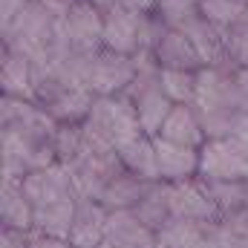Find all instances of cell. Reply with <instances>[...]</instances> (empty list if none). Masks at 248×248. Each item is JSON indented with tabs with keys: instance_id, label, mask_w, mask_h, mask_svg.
<instances>
[{
	"instance_id": "4fadbf2b",
	"label": "cell",
	"mask_w": 248,
	"mask_h": 248,
	"mask_svg": "<svg viewBox=\"0 0 248 248\" xmlns=\"http://www.w3.org/2000/svg\"><path fill=\"white\" fill-rule=\"evenodd\" d=\"M0 219H3V231L32 234V228H35V208L26 202V196L20 193L17 182L3 179V187H0Z\"/></svg>"
},
{
	"instance_id": "603a6c76",
	"label": "cell",
	"mask_w": 248,
	"mask_h": 248,
	"mask_svg": "<svg viewBox=\"0 0 248 248\" xmlns=\"http://www.w3.org/2000/svg\"><path fill=\"white\" fill-rule=\"evenodd\" d=\"M32 0H0V32H6L26 9Z\"/></svg>"
},
{
	"instance_id": "d4e9b609",
	"label": "cell",
	"mask_w": 248,
	"mask_h": 248,
	"mask_svg": "<svg viewBox=\"0 0 248 248\" xmlns=\"http://www.w3.org/2000/svg\"><path fill=\"white\" fill-rule=\"evenodd\" d=\"M119 6L136 12V15H147V12H156L159 9V0H116Z\"/></svg>"
},
{
	"instance_id": "7a4b0ae2",
	"label": "cell",
	"mask_w": 248,
	"mask_h": 248,
	"mask_svg": "<svg viewBox=\"0 0 248 248\" xmlns=\"http://www.w3.org/2000/svg\"><path fill=\"white\" fill-rule=\"evenodd\" d=\"M199 179L248 182V156L231 139H208L199 147Z\"/></svg>"
},
{
	"instance_id": "30bf717a",
	"label": "cell",
	"mask_w": 248,
	"mask_h": 248,
	"mask_svg": "<svg viewBox=\"0 0 248 248\" xmlns=\"http://www.w3.org/2000/svg\"><path fill=\"white\" fill-rule=\"evenodd\" d=\"M153 55H156V63H159L162 69L199 72V69L205 66L202 55H199L196 46L190 44V38H187L185 32H179V29H170V32L159 41V46L153 49Z\"/></svg>"
},
{
	"instance_id": "7402d4cb",
	"label": "cell",
	"mask_w": 248,
	"mask_h": 248,
	"mask_svg": "<svg viewBox=\"0 0 248 248\" xmlns=\"http://www.w3.org/2000/svg\"><path fill=\"white\" fill-rule=\"evenodd\" d=\"M156 12L168 20L170 29H182L199 15V0H159Z\"/></svg>"
},
{
	"instance_id": "3957f363",
	"label": "cell",
	"mask_w": 248,
	"mask_h": 248,
	"mask_svg": "<svg viewBox=\"0 0 248 248\" xmlns=\"http://www.w3.org/2000/svg\"><path fill=\"white\" fill-rule=\"evenodd\" d=\"M136 61L133 55H119L110 49H101L93 75H90V93L93 95H122L136 81Z\"/></svg>"
},
{
	"instance_id": "44dd1931",
	"label": "cell",
	"mask_w": 248,
	"mask_h": 248,
	"mask_svg": "<svg viewBox=\"0 0 248 248\" xmlns=\"http://www.w3.org/2000/svg\"><path fill=\"white\" fill-rule=\"evenodd\" d=\"M246 12H248L246 0H199V15L208 23H214L217 29L234 26Z\"/></svg>"
},
{
	"instance_id": "8992f818",
	"label": "cell",
	"mask_w": 248,
	"mask_h": 248,
	"mask_svg": "<svg viewBox=\"0 0 248 248\" xmlns=\"http://www.w3.org/2000/svg\"><path fill=\"white\" fill-rule=\"evenodd\" d=\"M139 17L136 12L113 3L104 12V32H101V46L119 55H136L139 52Z\"/></svg>"
},
{
	"instance_id": "cb8c5ba5",
	"label": "cell",
	"mask_w": 248,
	"mask_h": 248,
	"mask_svg": "<svg viewBox=\"0 0 248 248\" xmlns=\"http://www.w3.org/2000/svg\"><path fill=\"white\" fill-rule=\"evenodd\" d=\"M228 139L248 156V113H240V116H237V122H234V127H231Z\"/></svg>"
},
{
	"instance_id": "9a60e30c",
	"label": "cell",
	"mask_w": 248,
	"mask_h": 248,
	"mask_svg": "<svg viewBox=\"0 0 248 248\" xmlns=\"http://www.w3.org/2000/svg\"><path fill=\"white\" fill-rule=\"evenodd\" d=\"M75 208H78L75 196H66V199L46 205V208H38L32 231L44 234V237H55V240H69V231H72V222H75Z\"/></svg>"
},
{
	"instance_id": "8fae6325",
	"label": "cell",
	"mask_w": 248,
	"mask_h": 248,
	"mask_svg": "<svg viewBox=\"0 0 248 248\" xmlns=\"http://www.w3.org/2000/svg\"><path fill=\"white\" fill-rule=\"evenodd\" d=\"M156 139H165V141H173V144H185V147H196V150L208 141V136L202 130V122H199V113H196L193 104H176Z\"/></svg>"
},
{
	"instance_id": "d6986e66",
	"label": "cell",
	"mask_w": 248,
	"mask_h": 248,
	"mask_svg": "<svg viewBox=\"0 0 248 248\" xmlns=\"http://www.w3.org/2000/svg\"><path fill=\"white\" fill-rule=\"evenodd\" d=\"M52 150H55V159H58L61 165H75V162L87 153L84 127H81V124H58L55 139H52Z\"/></svg>"
},
{
	"instance_id": "52a82bcc",
	"label": "cell",
	"mask_w": 248,
	"mask_h": 248,
	"mask_svg": "<svg viewBox=\"0 0 248 248\" xmlns=\"http://www.w3.org/2000/svg\"><path fill=\"white\" fill-rule=\"evenodd\" d=\"M156 141V156H159V173L162 182L168 185H179L199 179V150L185 147V144H173L165 139H153Z\"/></svg>"
},
{
	"instance_id": "4316f807",
	"label": "cell",
	"mask_w": 248,
	"mask_h": 248,
	"mask_svg": "<svg viewBox=\"0 0 248 248\" xmlns=\"http://www.w3.org/2000/svg\"><path fill=\"white\" fill-rule=\"evenodd\" d=\"M98 248H116V246H113L110 240H104V243H101V246H98Z\"/></svg>"
},
{
	"instance_id": "5bb4252c",
	"label": "cell",
	"mask_w": 248,
	"mask_h": 248,
	"mask_svg": "<svg viewBox=\"0 0 248 248\" xmlns=\"http://www.w3.org/2000/svg\"><path fill=\"white\" fill-rule=\"evenodd\" d=\"M119 159H122L124 170L136 173L147 182H162L159 173V156H156V141L150 136H139L136 141L119 147Z\"/></svg>"
},
{
	"instance_id": "9c48e42d",
	"label": "cell",
	"mask_w": 248,
	"mask_h": 248,
	"mask_svg": "<svg viewBox=\"0 0 248 248\" xmlns=\"http://www.w3.org/2000/svg\"><path fill=\"white\" fill-rule=\"evenodd\" d=\"M104 237L116 248H159V237L133 211H113L107 217Z\"/></svg>"
},
{
	"instance_id": "6da1fadb",
	"label": "cell",
	"mask_w": 248,
	"mask_h": 248,
	"mask_svg": "<svg viewBox=\"0 0 248 248\" xmlns=\"http://www.w3.org/2000/svg\"><path fill=\"white\" fill-rule=\"evenodd\" d=\"M87 122L107 130L116 150L130 144V141H136L139 136H144L141 124H139V116H136V104L127 95H95Z\"/></svg>"
},
{
	"instance_id": "5b68a950",
	"label": "cell",
	"mask_w": 248,
	"mask_h": 248,
	"mask_svg": "<svg viewBox=\"0 0 248 248\" xmlns=\"http://www.w3.org/2000/svg\"><path fill=\"white\" fill-rule=\"evenodd\" d=\"M66 35L78 52H101V32H104V9L95 3L72 0L69 12L63 15Z\"/></svg>"
},
{
	"instance_id": "ba28073f",
	"label": "cell",
	"mask_w": 248,
	"mask_h": 248,
	"mask_svg": "<svg viewBox=\"0 0 248 248\" xmlns=\"http://www.w3.org/2000/svg\"><path fill=\"white\" fill-rule=\"evenodd\" d=\"M107 211L101 202H93V199H78V208H75V222H72V231H69V246L75 248H98L107 237H104V228H107Z\"/></svg>"
},
{
	"instance_id": "e0dca14e",
	"label": "cell",
	"mask_w": 248,
	"mask_h": 248,
	"mask_svg": "<svg viewBox=\"0 0 248 248\" xmlns=\"http://www.w3.org/2000/svg\"><path fill=\"white\" fill-rule=\"evenodd\" d=\"M93 101H95V95L90 90H66L52 104H46L44 110L58 124H84L90 119Z\"/></svg>"
},
{
	"instance_id": "ac0fdd59",
	"label": "cell",
	"mask_w": 248,
	"mask_h": 248,
	"mask_svg": "<svg viewBox=\"0 0 248 248\" xmlns=\"http://www.w3.org/2000/svg\"><path fill=\"white\" fill-rule=\"evenodd\" d=\"M133 214H136L153 234H159V231L168 225V219L173 217V214H170V199H168V182L150 185L147 196L133 208Z\"/></svg>"
},
{
	"instance_id": "277c9868",
	"label": "cell",
	"mask_w": 248,
	"mask_h": 248,
	"mask_svg": "<svg viewBox=\"0 0 248 248\" xmlns=\"http://www.w3.org/2000/svg\"><path fill=\"white\" fill-rule=\"evenodd\" d=\"M168 199H170V214L173 217L196 219V222H219L222 219L211 190H208V185L202 179L168 185Z\"/></svg>"
},
{
	"instance_id": "2e32d148",
	"label": "cell",
	"mask_w": 248,
	"mask_h": 248,
	"mask_svg": "<svg viewBox=\"0 0 248 248\" xmlns=\"http://www.w3.org/2000/svg\"><path fill=\"white\" fill-rule=\"evenodd\" d=\"M0 84L3 95L35 101V84H32V63L20 55H12L3 49V66H0Z\"/></svg>"
},
{
	"instance_id": "83f0119b",
	"label": "cell",
	"mask_w": 248,
	"mask_h": 248,
	"mask_svg": "<svg viewBox=\"0 0 248 248\" xmlns=\"http://www.w3.org/2000/svg\"><path fill=\"white\" fill-rule=\"evenodd\" d=\"M69 248H75V246H69Z\"/></svg>"
},
{
	"instance_id": "7c38bea8",
	"label": "cell",
	"mask_w": 248,
	"mask_h": 248,
	"mask_svg": "<svg viewBox=\"0 0 248 248\" xmlns=\"http://www.w3.org/2000/svg\"><path fill=\"white\" fill-rule=\"evenodd\" d=\"M150 185H156V182H147V179H141V176L124 170L122 176H116L110 185L104 187V193H101L98 202L104 205L107 214H113V211H133V208L147 196Z\"/></svg>"
},
{
	"instance_id": "ffe728a7",
	"label": "cell",
	"mask_w": 248,
	"mask_h": 248,
	"mask_svg": "<svg viewBox=\"0 0 248 248\" xmlns=\"http://www.w3.org/2000/svg\"><path fill=\"white\" fill-rule=\"evenodd\" d=\"M196 75L185 69H162L159 72V87L173 104H193L196 101Z\"/></svg>"
},
{
	"instance_id": "484cf974",
	"label": "cell",
	"mask_w": 248,
	"mask_h": 248,
	"mask_svg": "<svg viewBox=\"0 0 248 248\" xmlns=\"http://www.w3.org/2000/svg\"><path fill=\"white\" fill-rule=\"evenodd\" d=\"M32 248H69V240H55V237H44L32 231Z\"/></svg>"
}]
</instances>
